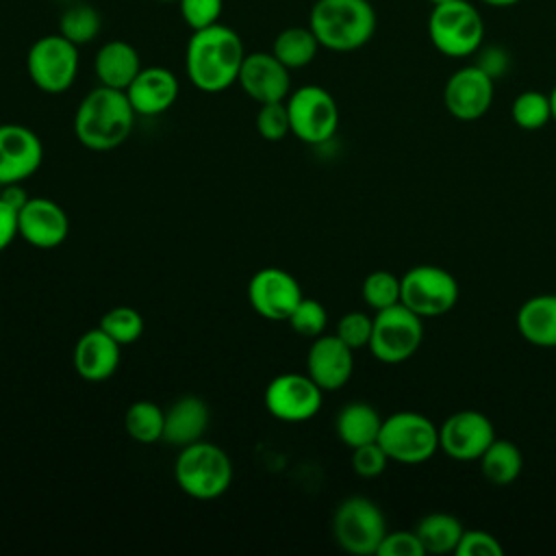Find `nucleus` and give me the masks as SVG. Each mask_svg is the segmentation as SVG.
<instances>
[{
    "instance_id": "nucleus-1",
    "label": "nucleus",
    "mask_w": 556,
    "mask_h": 556,
    "mask_svg": "<svg viewBox=\"0 0 556 556\" xmlns=\"http://www.w3.org/2000/svg\"><path fill=\"white\" fill-rule=\"evenodd\" d=\"M245 48L239 33L222 22L191 30L185 48V72L189 83L204 93H219L239 78Z\"/></svg>"
},
{
    "instance_id": "nucleus-2",
    "label": "nucleus",
    "mask_w": 556,
    "mask_h": 556,
    "mask_svg": "<svg viewBox=\"0 0 556 556\" xmlns=\"http://www.w3.org/2000/svg\"><path fill=\"white\" fill-rule=\"evenodd\" d=\"M135 117L126 91L98 85L85 93L74 113V135L85 148L106 152L130 137Z\"/></svg>"
},
{
    "instance_id": "nucleus-3",
    "label": "nucleus",
    "mask_w": 556,
    "mask_h": 556,
    "mask_svg": "<svg viewBox=\"0 0 556 556\" xmlns=\"http://www.w3.org/2000/svg\"><path fill=\"white\" fill-rule=\"evenodd\" d=\"M308 26L321 48L354 52L367 46L376 33V11L369 0H315Z\"/></svg>"
},
{
    "instance_id": "nucleus-4",
    "label": "nucleus",
    "mask_w": 556,
    "mask_h": 556,
    "mask_svg": "<svg viewBox=\"0 0 556 556\" xmlns=\"http://www.w3.org/2000/svg\"><path fill=\"white\" fill-rule=\"evenodd\" d=\"M174 478L182 493L193 500H215L232 482L230 456L211 441H195L180 447L174 463Z\"/></svg>"
},
{
    "instance_id": "nucleus-5",
    "label": "nucleus",
    "mask_w": 556,
    "mask_h": 556,
    "mask_svg": "<svg viewBox=\"0 0 556 556\" xmlns=\"http://www.w3.org/2000/svg\"><path fill=\"white\" fill-rule=\"evenodd\" d=\"M428 37L443 56L465 59L480 50L484 41V22L471 2L450 0L432 7Z\"/></svg>"
},
{
    "instance_id": "nucleus-6",
    "label": "nucleus",
    "mask_w": 556,
    "mask_h": 556,
    "mask_svg": "<svg viewBox=\"0 0 556 556\" xmlns=\"http://www.w3.org/2000/svg\"><path fill=\"white\" fill-rule=\"evenodd\" d=\"M378 443L389 460L421 465L439 452V426L421 413L400 410L382 419Z\"/></svg>"
},
{
    "instance_id": "nucleus-7",
    "label": "nucleus",
    "mask_w": 556,
    "mask_h": 556,
    "mask_svg": "<svg viewBox=\"0 0 556 556\" xmlns=\"http://www.w3.org/2000/svg\"><path fill=\"white\" fill-rule=\"evenodd\" d=\"M387 534V521L376 502L350 495L332 513V536L337 545L356 556L376 554Z\"/></svg>"
},
{
    "instance_id": "nucleus-8",
    "label": "nucleus",
    "mask_w": 556,
    "mask_h": 556,
    "mask_svg": "<svg viewBox=\"0 0 556 556\" xmlns=\"http://www.w3.org/2000/svg\"><path fill=\"white\" fill-rule=\"evenodd\" d=\"M80 67L78 46L65 39L61 33H50L35 39L26 52V72L33 85L43 93L67 91Z\"/></svg>"
},
{
    "instance_id": "nucleus-9",
    "label": "nucleus",
    "mask_w": 556,
    "mask_h": 556,
    "mask_svg": "<svg viewBox=\"0 0 556 556\" xmlns=\"http://www.w3.org/2000/svg\"><path fill=\"white\" fill-rule=\"evenodd\" d=\"M458 295L460 289L454 274L443 267L415 265L400 276V302L421 319L450 313L456 306Z\"/></svg>"
},
{
    "instance_id": "nucleus-10",
    "label": "nucleus",
    "mask_w": 556,
    "mask_h": 556,
    "mask_svg": "<svg viewBox=\"0 0 556 556\" xmlns=\"http://www.w3.org/2000/svg\"><path fill=\"white\" fill-rule=\"evenodd\" d=\"M424 341V319L406 308L402 302L374 315L369 352L387 365L408 361Z\"/></svg>"
},
{
    "instance_id": "nucleus-11",
    "label": "nucleus",
    "mask_w": 556,
    "mask_h": 556,
    "mask_svg": "<svg viewBox=\"0 0 556 556\" xmlns=\"http://www.w3.org/2000/svg\"><path fill=\"white\" fill-rule=\"evenodd\" d=\"M291 135L308 146H321L339 128V106L332 93L319 85L298 87L287 96Z\"/></svg>"
},
{
    "instance_id": "nucleus-12",
    "label": "nucleus",
    "mask_w": 556,
    "mask_h": 556,
    "mask_svg": "<svg viewBox=\"0 0 556 556\" xmlns=\"http://www.w3.org/2000/svg\"><path fill=\"white\" fill-rule=\"evenodd\" d=\"M265 408L278 421L302 424L313 419L324 402V389L308 374H280L265 387Z\"/></svg>"
},
{
    "instance_id": "nucleus-13",
    "label": "nucleus",
    "mask_w": 556,
    "mask_h": 556,
    "mask_svg": "<svg viewBox=\"0 0 556 556\" xmlns=\"http://www.w3.org/2000/svg\"><path fill=\"white\" fill-rule=\"evenodd\" d=\"M493 76L484 72L478 63L465 65L450 74L443 87V106L445 111L460 122H476L493 104L495 85Z\"/></svg>"
},
{
    "instance_id": "nucleus-14",
    "label": "nucleus",
    "mask_w": 556,
    "mask_h": 556,
    "mask_svg": "<svg viewBox=\"0 0 556 556\" xmlns=\"http://www.w3.org/2000/svg\"><path fill=\"white\" fill-rule=\"evenodd\" d=\"M495 441L493 421L480 410L452 413L439 426V450L460 463L478 460Z\"/></svg>"
},
{
    "instance_id": "nucleus-15",
    "label": "nucleus",
    "mask_w": 556,
    "mask_h": 556,
    "mask_svg": "<svg viewBox=\"0 0 556 556\" xmlns=\"http://www.w3.org/2000/svg\"><path fill=\"white\" fill-rule=\"evenodd\" d=\"M302 298L295 276L280 267H263L248 282L250 306L269 321H287Z\"/></svg>"
},
{
    "instance_id": "nucleus-16",
    "label": "nucleus",
    "mask_w": 556,
    "mask_h": 556,
    "mask_svg": "<svg viewBox=\"0 0 556 556\" xmlns=\"http://www.w3.org/2000/svg\"><path fill=\"white\" fill-rule=\"evenodd\" d=\"M43 163V143L22 124H0V187L28 180Z\"/></svg>"
},
{
    "instance_id": "nucleus-17",
    "label": "nucleus",
    "mask_w": 556,
    "mask_h": 556,
    "mask_svg": "<svg viewBox=\"0 0 556 556\" xmlns=\"http://www.w3.org/2000/svg\"><path fill=\"white\" fill-rule=\"evenodd\" d=\"M237 85L258 104L282 102L291 93V70L271 52H245Z\"/></svg>"
},
{
    "instance_id": "nucleus-18",
    "label": "nucleus",
    "mask_w": 556,
    "mask_h": 556,
    "mask_svg": "<svg viewBox=\"0 0 556 556\" xmlns=\"http://www.w3.org/2000/svg\"><path fill=\"white\" fill-rule=\"evenodd\" d=\"M20 237L37 250L59 248L70 232V217L61 204L50 198H28L17 211Z\"/></svg>"
},
{
    "instance_id": "nucleus-19",
    "label": "nucleus",
    "mask_w": 556,
    "mask_h": 556,
    "mask_svg": "<svg viewBox=\"0 0 556 556\" xmlns=\"http://www.w3.org/2000/svg\"><path fill=\"white\" fill-rule=\"evenodd\" d=\"M354 371V350L337 334H319L306 354V374L324 389L337 391L345 387Z\"/></svg>"
},
{
    "instance_id": "nucleus-20",
    "label": "nucleus",
    "mask_w": 556,
    "mask_h": 556,
    "mask_svg": "<svg viewBox=\"0 0 556 556\" xmlns=\"http://www.w3.org/2000/svg\"><path fill=\"white\" fill-rule=\"evenodd\" d=\"M178 76L163 65L141 67L135 80L126 87V96L135 113L146 117H154L172 109V104L178 98Z\"/></svg>"
},
{
    "instance_id": "nucleus-21",
    "label": "nucleus",
    "mask_w": 556,
    "mask_h": 556,
    "mask_svg": "<svg viewBox=\"0 0 556 556\" xmlns=\"http://www.w3.org/2000/svg\"><path fill=\"white\" fill-rule=\"evenodd\" d=\"M122 358V345L109 337L100 326L83 332L74 345L72 363L76 374L87 382H102L111 378Z\"/></svg>"
},
{
    "instance_id": "nucleus-22",
    "label": "nucleus",
    "mask_w": 556,
    "mask_h": 556,
    "mask_svg": "<svg viewBox=\"0 0 556 556\" xmlns=\"http://www.w3.org/2000/svg\"><path fill=\"white\" fill-rule=\"evenodd\" d=\"M208 406L198 395H180L165 410L163 441L174 447H185L200 441L208 428Z\"/></svg>"
},
{
    "instance_id": "nucleus-23",
    "label": "nucleus",
    "mask_w": 556,
    "mask_h": 556,
    "mask_svg": "<svg viewBox=\"0 0 556 556\" xmlns=\"http://www.w3.org/2000/svg\"><path fill=\"white\" fill-rule=\"evenodd\" d=\"M141 70V56L130 41L111 39L104 41L93 56V72L100 85L122 89L135 80Z\"/></svg>"
},
{
    "instance_id": "nucleus-24",
    "label": "nucleus",
    "mask_w": 556,
    "mask_h": 556,
    "mask_svg": "<svg viewBox=\"0 0 556 556\" xmlns=\"http://www.w3.org/2000/svg\"><path fill=\"white\" fill-rule=\"evenodd\" d=\"M519 334L536 348H556V293L528 298L515 317Z\"/></svg>"
},
{
    "instance_id": "nucleus-25",
    "label": "nucleus",
    "mask_w": 556,
    "mask_h": 556,
    "mask_svg": "<svg viewBox=\"0 0 556 556\" xmlns=\"http://www.w3.org/2000/svg\"><path fill=\"white\" fill-rule=\"evenodd\" d=\"M382 426L380 413L367 404V402H350L345 404L334 419V430L341 443H345L350 450L378 441Z\"/></svg>"
},
{
    "instance_id": "nucleus-26",
    "label": "nucleus",
    "mask_w": 556,
    "mask_h": 556,
    "mask_svg": "<svg viewBox=\"0 0 556 556\" xmlns=\"http://www.w3.org/2000/svg\"><path fill=\"white\" fill-rule=\"evenodd\" d=\"M319 41L311 26H287L282 28L274 43H271V54L289 70H302L313 63V59L319 52Z\"/></svg>"
},
{
    "instance_id": "nucleus-27",
    "label": "nucleus",
    "mask_w": 556,
    "mask_h": 556,
    "mask_svg": "<svg viewBox=\"0 0 556 556\" xmlns=\"http://www.w3.org/2000/svg\"><path fill=\"white\" fill-rule=\"evenodd\" d=\"M478 463L486 482L495 486H508L519 478L523 469V454L513 441L495 437V441L484 450Z\"/></svg>"
},
{
    "instance_id": "nucleus-28",
    "label": "nucleus",
    "mask_w": 556,
    "mask_h": 556,
    "mask_svg": "<svg viewBox=\"0 0 556 556\" xmlns=\"http://www.w3.org/2000/svg\"><path fill=\"white\" fill-rule=\"evenodd\" d=\"M460 521L450 513H430L421 517L415 532L424 545L426 554H450L456 549L463 536Z\"/></svg>"
},
{
    "instance_id": "nucleus-29",
    "label": "nucleus",
    "mask_w": 556,
    "mask_h": 556,
    "mask_svg": "<svg viewBox=\"0 0 556 556\" xmlns=\"http://www.w3.org/2000/svg\"><path fill=\"white\" fill-rule=\"evenodd\" d=\"M126 434L137 443H156L163 441L165 428V410L150 400H137L126 408L124 415Z\"/></svg>"
},
{
    "instance_id": "nucleus-30",
    "label": "nucleus",
    "mask_w": 556,
    "mask_h": 556,
    "mask_svg": "<svg viewBox=\"0 0 556 556\" xmlns=\"http://www.w3.org/2000/svg\"><path fill=\"white\" fill-rule=\"evenodd\" d=\"M100 30H102V17L98 9L80 0L70 2L59 17V33L78 48L91 43L100 35Z\"/></svg>"
},
{
    "instance_id": "nucleus-31",
    "label": "nucleus",
    "mask_w": 556,
    "mask_h": 556,
    "mask_svg": "<svg viewBox=\"0 0 556 556\" xmlns=\"http://www.w3.org/2000/svg\"><path fill=\"white\" fill-rule=\"evenodd\" d=\"M510 117L515 126H519L521 130L543 128L547 122H552L549 93H543L536 89L521 91L510 104Z\"/></svg>"
},
{
    "instance_id": "nucleus-32",
    "label": "nucleus",
    "mask_w": 556,
    "mask_h": 556,
    "mask_svg": "<svg viewBox=\"0 0 556 556\" xmlns=\"http://www.w3.org/2000/svg\"><path fill=\"white\" fill-rule=\"evenodd\" d=\"M109 337H113L119 345H130L143 334V317L132 306H113L109 308L100 324Z\"/></svg>"
},
{
    "instance_id": "nucleus-33",
    "label": "nucleus",
    "mask_w": 556,
    "mask_h": 556,
    "mask_svg": "<svg viewBox=\"0 0 556 556\" xmlns=\"http://www.w3.org/2000/svg\"><path fill=\"white\" fill-rule=\"evenodd\" d=\"M363 300L369 308L382 311L400 304V276L387 269H376L363 280Z\"/></svg>"
},
{
    "instance_id": "nucleus-34",
    "label": "nucleus",
    "mask_w": 556,
    "mask_h": 556,
    "mask_svg": "<svg viewBox=\"0 0 556 556\" xmlns=\"http://www.w3.org/2000/svg\"><path fill=\"white\" fill-rule=\"evenodd\" d=\"M287 321H289V326L293 328L295 334L315 339V337L324 334V330L328 326V313H326V306L319 300L304 295L298 302V306L293 308V313L289 315Z\"/></svg>"
},
{
    "instance_id": "nucleus-35",
    "label": "nucleus",
    "mask_w": 556,
    "mask_h": 556,
    "mask_svg": "<svg viewBox=\"0 0 556 556\" xmlns=\"http://www.w3.org/2000/svg\"><path fill=\"white\" fill-rule=\"evenodd\" d=\"M256 130L265 141H282L287 135H291L287 102L261 104L256 113Z\"/></svg>"
},
{
    "instance_id": "nucleus-36",
    "label": "nucleus",
    "mask_w": 556,
    "mask_h": 556,
    "mask_svg": "<svg viewBox=\"0 0 556 556\" xmlns=\"http://www.w3.org/2000/svg\"><path fill=\"white\" fill-rule=\"evenodd\" d=\"M371 328H374V317H369L363 311H350L337 321L334 334L354 352L361 348L369 345L371 339Z\"/></svg>"
},
{
    "instance_id": "nucleus-37",
    "label": "nucleus",
    "mask_w": 556,
    "mask_h": 556,
    "mask_svg": "<svg viewBox=\"0 0 556 556\" xmlns=\"http://www.w3.org/2000/svg\"><path fill=\"white\" fill-rule=\"evenodd\" d=\"M182 22L191 30L213 26L222 20L224 0H176Z\"/></svg>"
},
{
    "instance_id": "nucleus-38",
    "label": "nucleus",
    "mask_w": 556,
    "mask_h": 556,
    "mask_svg": "<svg viewBox=\"0 0 556 556\" xmlns=\"http://www.w3.org/2000/svg\"><path fill=\"white\" fill-rule=\"evenodd\" d=\"M350 463H352V469H354L356 476L376 478L387 469L389 456H387V452L382 450V445L378 441H371V443L354 447Z\"/></svg>"
},
{
    "instance_id": "nucleus-39",
    "label": "nucleus",
    "mask_w": 556,
    "mask_h": 556,
    "mask_svg": "<svg viewBox=\"0 0 556 556\" xmlns=\"http://www.w3.org/2000/svg\"><path fill=\"white\" fill-rule=\"evenodd\" d=\"M456 556H502V543L486 530H463V536L454 549Z\"/></svg>"
},
{
    "instance_id": "nucleus-40",
    "label": "nucleus",
    "mask_w": 556,
    "mask_h": 556,
    "mask_svg": "<svg viewBox=\"0 0 556 556\" xmlns=\"http://www.w3.org/2000/svg\"><path fill=\"white\" fill-rule=\"evenodd\" d=\"M378 556H426L424 545L415 530H393L384 534L378 552Z\"/></svg>"
},
{
    "instance_id": "nucleus-41",
    "label": "nucleus",
    "mask_w": 556,
    "mask_h": 556,
    "mask_svg": "<svg viewBox=\"0 0 556 556\" xmlns=\"http://www.w3.org/2000/svg\"><path fill=\"white\" fill-rule=\"evenodd\" d=\"M15 237H20L17 208L0 198V252H4L15 241Z\"/></svg>"
},
{
    "instance_id": "nucleus-42",
    "label": "nucleus",
    "mask_w": 556,
    "mask_h": 556,
    "mask_svg": "<svg viewBox=\"0 0 556 556\" xmlns=\"http://www.w3.org/2000/svg\"><path fill=\"white\" fill-rule=\"evenodd\" d=\"M478 65L495 78L506 67V54L502 50H497V48H489Z\"/></svg>"
},
{
    "instance_id": "nucleus-43",
    "label": "nucleus",
    "mask_w": 556,
    "mask_h": 556,
    "mask_svg": "<svg viewBox=\"0 0 556 556\" xmlns=\"http://www.w3.org/2000/svg\"><path fill=\"white\" fill-rule=\"evenodd\" d=\"M0 198L4 202H9L13 208H22L28 202V193L22 189V182H13V185H4L0 191Z\"/></svg>"
},
{
    "instance_id": "nucleus-44",
    "label": "nucleus",
    "mask_w": 556,
    "mask_h": 556,
    "mask_svg": "<svg viewBox=\"0 0 556 556\" xmlns=\"http://www.w3.org/2000/svg\"><path fill=\"white\" fill-rule=\"evenodd\" d=\"M482 4H489V7H497V9H504V7H513L521 0H480Z\"/></svg>"
},
{
    "instance_id": "nucleus-45",
    "label": "nucleus",
    "mask_w": 556,
    "mask_h": 556,
    "mask_svg": "<svg viewBox=\"0 0 556 556\" xmlns=\"http://www.w3.org/2000/svg\"><path fill=\"white\" fill-rule=\"evenodd\" d=\"M549 102H552V119L556 122V87L549 91Z\"/></svg>"
},
{
    "instance_id": "nucleus-46",
    "label": "nucleus",
    "mask_w": 556,
    "mask_h": 556,
    "mask_svg": "<svg viewBox=\"0 0 556 556\" xmlns=\"http://www.w3.org/2000/svg\"><path fill=\"white\" fill-rule=\"evenodd\" d=\"M428 2L434 7V4H443V2H450V0H428Z\"/></svg>"
},
{
    "instance_id": "nucleus-47",
    "label": "nucleus",
    "mask_w": 556,
    "mask_h": 556,
    "mask_svg": "<svg viewBox=\"0 0 556 556\" xmlns=\"http://www.w3.org/2000/svg\"><path fill=\"white\" fill-rule=\"evenodd\" d=\"M154 2H176V0H154Z\"/></svg>"
}]
</instances>
